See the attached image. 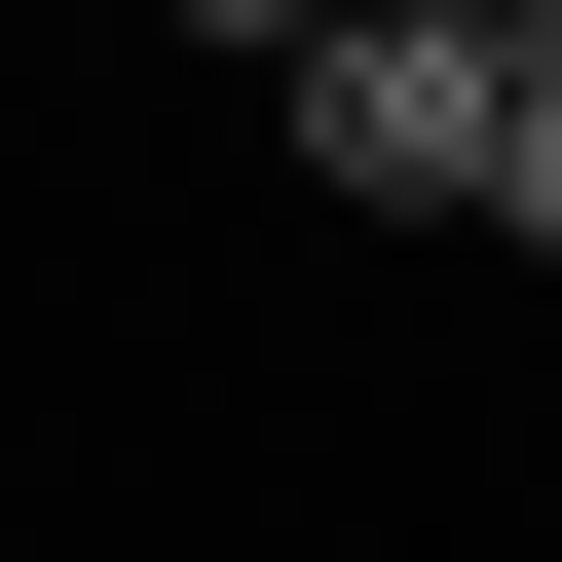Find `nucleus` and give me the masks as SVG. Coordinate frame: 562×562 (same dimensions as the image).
<instances>
[{"mask_svg": "<svg viewBox=\"0 0 562 562\" xmlns=\"http://www.w3.org/2000/svg\"><path fill=\"white\" fill-rule=\"evenodd\" d=\"M262 113H301L338 225H487V76L413 38V0H338V38H262Z\"/></svg>", "mask_w": 562, "mask_h": 562, "instance_id": "1", "label": "nucleus"}, {"mask_svg": "<svg viewBox=\"0 0 562 562\" xmlns=\"http://www.w3.org/2000/svg\"><path fill=\"white\" fill-rule=\"evenodd\" d=\"M413 38H450V76H525V38H562V0H413Z\"/></svg>", "mask_w": 562, "mask_h": 562, "instance_id": "2", "label": "nucleus"}]
</instances>
